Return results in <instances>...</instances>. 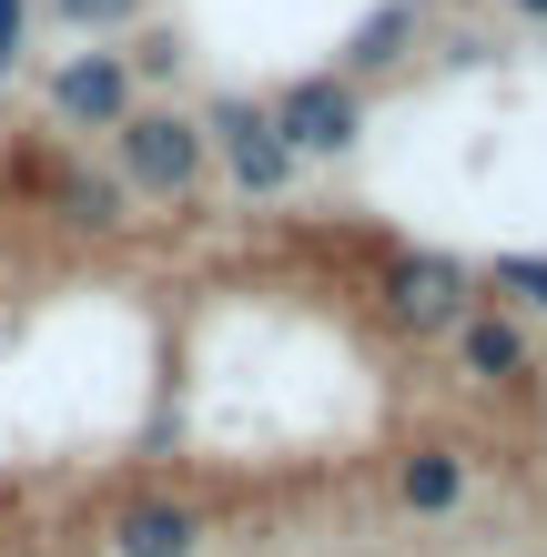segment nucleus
<instances>
[{
    "mask_svg": "<svg viewBox=\"0 0 547 557\" xmlns=\"http://www.w3.org/2000/svg\"><path fill=\"white\" fill-rule=\"evenodd\" d=\"M476 305H487V284H476V264L446 253V244H396L375 264V314L396 324L406 345H446Z\"/></svg>",
    "mask_w": 547,
    "mask_h": 557,
    "instance_id": "obj_1",
    "label": "nucleus"
},
{
    "mask_svg": "<svg viewBox=\"0 0 547 557\" xmlns=\"http://www.w3.org/2000/svg\"><path fill=\"white\" fill-rule=\"evenodd\" d=\"M102 162L122 173V193H133V203H192L213 152H203V122H192V112L133 102V112H122V133L102 143Z\"/></svg>",
    "mask_w": 547,
    "mask_h": 557,
    "instance_id": "obj_2",
    "label": "nucleus"
},
{
    "mask_svg": "<svg viewBox=\"0 0 547 557\" xmlns=\"http://www.w3.org/2000/svg\"><path fill=\"white\" fill-rule=\"evenodd\" d=\"M203 152H213V173L244 193V203H284V193L304 183V162H295V143L274 133V112H264V91H213L203 112Z\"/></svg>",
    "mask_w": 547,
    "mask_h": 557,
    "instance_id": "obj_3",
    "label": "nucleus"
},
{
    "mask_svg": "<svg viewBox=\"0 0 547 557\" xmlns=\"http://www.w3.org/2000/svg\"><path fill=\"white\" fill-rule=\"evenodd\" d=\"M264 112H274V133L295 143V162L314 173V162H356L365 143V82H345V72H295L284 91H264Z\"/></svg>",
    "mask_w": 547,
    "mask_h": 557,
    "instance_id": "obj_4",
    "label": "nucleus"
},
{
    "mask_svg": "<svg viewBox=\"0 0 547 557\" xmlns=\"http://www.w3.org/2000/svg\"><path fill=\"white\" fill-rule=\"evenodd\" d=\"M446 355H457V375L476 385V396H527V385L547 375L537 324H527V314H507V305H476L457 335H446Z\"/></svg>",
    "mask_w": 547,
    "mask_h": 557,
    "instance_id": "obj_5",
    "label": "nucleus"
},
{
    "mask_svg": "<svg viewBox=\"0 0 547 557\" xmlns=\"http://www.w3.org/2000/svg\"><path fill=\"white\" fill-rule=\"evenodd\" d=\"M102 547L112 557H203L213 547V507L183 497V486H133V497L112 507Z\"/></svg>",
    "mask_w": 547,
    "mask_h": 557,
    "instance_id": "obj_6",
    "label": "nucleus"
},
{
    "mask_svg": "<svg viewBox=\"0 0 547 557\" xmlns=\"http://www.w3.org/2000/svg\"><path fill=\"white\" fill-rule=\"evenodd\" d=\"M385 486H396V517L446 528V517H467V497H476V456L457 436H406L396 467H385Z\"/></svg>",
    "mask_w": 547,
    "mask_h": 557,
    "instance_id": "obj_7",
    "label": "nucleus"
},
{
    "mask_svg": "<svg viewBox=\"0 0 547 557\" xmlns=\"http://www.w3.org/2000/svg\"><path fill=\"white\" fill-rule=\"evenodd\" d=\"M41 102L61 133H122V112H133V72H122V51H61L41 72Z\"/></svg>",
    "mask_w": 547,
    "mask_h": 557,
    "instance_id": "obj_8",
    "label": "nucleus"
},
{
    "mask_svg": "<svg viewBox=\"0 0 547 557\" xmlns=\"http://www.w3.org/2000/svg\"><path fill=\"white\" fill-rule=\"evenodd\" d=\"M41 203L72 223V234H122V223H133V193H122L112 162H51V173H41Z\"/></svg>",
    "mask_w": 547,
    "mask_h": 557,
    "instance_id": "obj_9",
    "label": "nucleus"
},
{
    "mask_svg": "<svg viewBox=\"0 0 547 557\" xmlns=\"http://www.w3.org/2000/svg\"><path fill=\"white\" fill-rule=\"evenodd\" d=\"M415 41H426V0H375V11L345 30V61H335V72H345V82L406 72V61H415Z\"/></svg>",
    "mask_w": 547,
    "mask_h": 557,
    "instance_id": "obj_10",
    "label": "nucleus"
},
{
    "mask_svg": "<svg viewBox=\"0 0 547 557\" xmlns=\"http://www.w3.org/2000/svg\"><path fill=\"white\" fill-rule=\"evenodd\" d=\"M476 284H487V305L547 324V253H487V264H476Z\"/></svg>",
    "mask_w": 547,
    "mask_h": 557,
    "instance_id": "obj_11",
    "label": "nucleus"
},
{
    "mask_svg": "<svg viewBox=\"0 0 547 557\" xmlns=\"http://www.w3.org/2000/svg\"><path fill=\"white\" fill-rule=\"evenodd\" d=\"M183 61H192V41H183L173 21H133V51H122L133 82H183Z\"/></svg>",
    "mask_w": 547,
    "mask_h": 557,
    "instance_id": "obj_12",
    "label": "nucleus"
},
{
    "mask_svg": "<svg viewBox=\"0 0 547 557\" xmlns=\"http://www.w3.org/2000/svg\"><path fill=\"white\" fill-rule=\"evenodd\" d=\"M41 21L51 30H82V41H112V30L142 21V0H41Z\"/></svg>",
    "mask_w": 547,
    "mask_h": 557,
    "instance_id": "obj_13",
    "label": "nucleus"
},
{
    "mask_svg": "<svg viewBox=\"0 0 547 557\" xmlns=\"http://www.w3.org/2000/svg\"><path fill=\"white\" fill-rule=\"evenodd\" d=\"M0 72H21V0H0Z\"/></svg>",
    "mask_w": 547,
    "mask_h": 557,
    "instance_id": "obj_14",
    "label": "nucleus"
},
{
    "mask_svg": "<svg viewBox=\"0 0 547 557\" xmlns=\"http://www.w3.org/2000/svg\"><path fill=\"white\" fill-rule=\"evenodd\" d=\"M507 11H518V21H547V0H507Z\"/></svg>",
    "mask_w": 547,
    "mask_h": 557,
    "instance_id": "obj_15",
    "label": "nucleus"
}]
</instances>
